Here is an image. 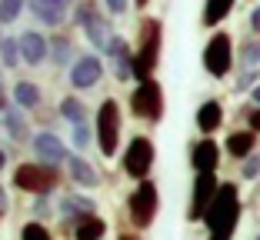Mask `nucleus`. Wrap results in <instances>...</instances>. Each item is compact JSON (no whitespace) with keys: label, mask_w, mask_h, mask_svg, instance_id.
<instances>
[{"label":"nucleus","mask_w":260,"mask_h":240,"mask_svg":"<svg viewBox=\"0 0 260 240\" xmlns=\"http://www.w3.org/2000/svg\"><path fill=\"white\" fill-rule=\"evenodd\" d=\"M17 44H20V60L27 63V67H44V63H50V37L40 30H23L20 37H17Z\"/></svg>","instance_id":"nucleus-17"},{"label":"nucleus","mask_w":260,"mask_h":240,"mask_svg":"<svg viewBox=\"0 0 260 240\" xmlns=\"http://www.w3.org/2000/svg\"><path fill=\"white\" fill-rule=\"evenodd\" d=\"M0 63H4V70H17L20 67V44H17V37H4L0 40Z\"/></svg>","instance_id":"nucleus-30"},{"label":"nucleus","mask_w":260,"mask_h":240,"mask_svg":"<svg viewBox=\"0 0 260 240\" xmlns=\"http://www.w3.org/2000/svg\"><path fill=\"white\" fill-rule=\"evenodd\" d=\"M160 54H164V23H160V17H140L137 44H134V84L157 77Z\"/></svg>","instance_id":"nucleus-2"},{"label":"nucleus","mask_w":260,"mask_h":240,"mask_svg":"<svg viewBox=\"0 0 260 240\" xmlns=\"http://www.w3.org/2000/svg\"><path fill=\"white\" fill-rule=\"evenodd\" d=\"M257 147H260V133H253L250 127H234L223 137V154L237 163H244L250 154H257Z\"/></svg>","instance_id":"nucleus-18"},{"label":"nucleus","mask_w":260,"mask_h":240,"mask_svg":"<svg viewBox=\"0 0 260 240\" xmlns=\"http://www.w3.org/2000/svg\"><path fill=\"white\" fill-rule=\"evenodd\" d=\"M240 180H247V184L260 180V150H257V154H250L244 163H240Z\"/></svg>","instance_id":"nucleus-34"},{"label":"nucleus","mask_w":260,"mask_h":240,"mask_svg":"<svg viewBox=\"0 0 260 240\" xmlns=\"http://www.w3.org/2000/svg\"><path fill=\"white\" fill-rule=\"evenodd\" d=\"M104 74H107V67H104V57H100V54H80L74 60V67L67 70L70 90H74V93L93 90V87H100Z\"/></svg>","instance_id":"nucleus-13"},{"label":"nucleus","mask_w":260,"mask_h":240,"mask_svg":"<svg viewBox=\"0 0 260 240\" xmlns=\"http://www.w3.org/2000/svg\"><path fill=\"white\" fill-rule=\"evenodd\" d=\"M237 63H240V70H260V37H250L240 44Z\"/></svg>","instance_id":"nucleus-28"},{"label":"nucleus","mask_w":260,"mask_h":240,"mask_svg":"<svg viewBox=\"0 0 260 240\" xmlns=\"http://www.w3.org/2000/svg\"><path fill=\"white\" fill-rule=\"evenodd\" d=\"M23 10H27V0H0V20H4V27L17 23V17Z\"/></svg>","instance_id":"nucleus-32"},{"label":"nucleus","mask_w":260,"mask_h":240,"mask_svg":"<svg viewBox=\"0 0 260 240\" xmlns=\"http://www.w3.org/2000/svg\"><path fill=\"white\" fill-rule=\"evenodd\" d=\"M14 104V97H10V87H7V70H4V63H0V114Z\"/></svg>","instance_id":"nucleus-35"},{"label":"nucleus","mask_w":260,"mask_h":240,"mask_svg":"<svg viewBox=\"0 0 260 240\" xmlns=\"http://www.w3.org/2000/svg\"><path fill=\"white\" fill-rule=\"evenodd\" d=\"M7 160H10V157H7V147H4V144H0V174L7 170Z\"/></svg>","instance_id":"nucleus-40"},{"label":"nucleus","mask_w":260,"mask_h":240,"mask_svg":"<svg viewBox=\"0 0 260 240\" xmlns=\"http://www.w3.org/2000/svg\"><path fill=\"white\" fill-rule=\"evenodd\" d=\"M30 154H34V160H40V163H54V167H67V160H70V144H63L60 140V133H54L50 127H44V130H34V137H30Z\"/></svg>","instance_id":"nucleus-12"},{"label":"nucleus","mask_w":260,"mask_h":240,"mask_svg":"<svg viewBox=\"0 0 260 240\" xmlns=\"http://www.w3.org/2000/svg\"><path fill=\"white\" fill-rule=\"evenodd\" d=\"M0 130H4V127H0Z\"/></svg>","instance_id":"nucleus-46"},{"label":"nucleus","mask_w":260,"mask_h":240,"mask_svg":"<svg viewBox=\"0 0 260 240\" xmlns=\"http://www.w3.org/2000/svg\"><path fill=\"white\" fill-rule=\"evenodd\" d=\"M223 120H227V110H223V104L217 97H207L197 107V114H193V127H197L200 137H214L223 127Z\"/></svg>","instance_id":"nucleus-21"},{"label":"nucleus","mask_w":260,"mask_h":240,"mask_svg":"<svg viewBox=\"0 0 260 240\" xmlns=\"http://www.w3.org/2000/svg\"><path fill=\"white\" fill-rule=\"evenodd\" d=\"M0 220H4V217H0Z\"/></svg>","instance_id":"nucleus-47"},{"label":"nucleus","mask_w":260,"mask_h":240,"mask_svg":"<svg viewBox=\"0 0 260 240\" xmlns=\"http://www.w3.org/2000/svg\"><path fill=\"white\" fill-rule=\"evenodd\" d=\"M234 7H237V0H204L200 27H207V30H220V23L234 14Z\"/></svg>","instance_id":"nucleus-25"},{"label":"nucleus","mask_w":260,"mask_h":240,"mask_svg":"<svg viewBox=\"0 0 260 240\" xmlns=\"http://www.w3.org/2000/svg\"><path fill=\"white\" fill-rule=\"evenodd\" d=\"M187 160L193 174H217L223 163V144H217L214 137H197L187 147Z\"/></svg>","instance_id":"nucleus-14"},{"label":"nucleus","mask_w":260,"mask_h":240,"mask_svg":"<svg viewBox=\"0 0 260 240\" xmlns=\"http://www.w3.org/2000/svg\"><path fill=\"white\" fill-rule=\"evenodd\" d=\"M74 7H77V0H27V10L34 14V20L44 23V27H54V30H60L67 23Z\"/></svg>","instance_id":"nucleus-16"},{"label":"nucleus","mask_w":260,"mask_h":240,"mask_svg":"<svg viewBox=\"0 0 260 240\" xmlns=\"http://www.w3.org/2000/svg\"><path fill=\"white\" fill-rule=\"evenodd\" d=\"M153 163H157V144H153L147 133H134V137L127 140L123 154H120V170H123V177H130L134 184L150 180Z\"/></svg>","instance_id":"nucleus-8"},{"label":"nucleus","mask_w":260,"mask_h":240,"mask_svg":"<svg viewBox=\"0 0 260 240\" xmlns=\"http://www.w3.org/2000/svg\"><path fill=\"white\" fill-rule=\"evenodd\" d=\"M97 210H100V203L87 190H63V194H57V220H60L63 233H70L80 220L97 214Z\"/></svg>","instance_id":"nucleus-10"},{"label":"nucleus","mask_w":260,"mask_h":240,"mask_svg":"<svg viewBox=\"0 0 260 240\" xmlns=\"http://www.w3.org/2000/svg\"><path fill=\"white\" fill-rule=\"evenodd\" d=\"M107 230H110L107 220L100 217V214H90V217H84L74 230H70V237H74V240H104Z\"/></svg>","instance_id":"nucleus-26"},{"label":"nucleus","mask_w":260,"mask_h":240,"mask_svg":"<svg viewBox=\"0 0 260 240\" xmlns=\"http://www.w3.org/2000/svg\"><path fill=\"white\" fill-rule=\"evenodd\" d=\"M50 217H57V197H34L30 200V220H40V224H47Z\"/></svg>","instance_id":"nucleus-29"},{"label":"nucleus","mask_w":260,"mask_h":240,"mask_svg":"<svg viewBox=\"0 0 260 240\" xmlns=\"http://www.w3.org/2000/svg\"><path fill=\"white\" fill-rule=\"evenodd\" d=\"M0 40H4V20H0Z\"/></svg>","instance_id":"nucleus-44"},{"label":"nucleus","mask_w":260,"mask_h":240,"mask_svg":"<svg viewBox=\"0 0 260 240\" xmlns=\"http://www.w3.org/2000/svg\"><path fill=\"white\" fill-rule=\"evenodd\" d=\"M130 117L134 120H144V124L157 127L164 120V114H167V100H164V87L157 77L150 80H140V84H134V90H130Z\"/></svg>","instance_id":"nucleus-7"},{"label":"nucleus","mask_w":260,"mask_h":240,"mask_svg":"<svg viewBox=\"0 0 260 240\" xmlns=\"http://www.w3.org/2000/svg\"><path fill=\"white\" fill-rule=\"evenodd\" d=\"M104 54H107L110 74H114L117 84H134V44H130L123 33H117V37L110 40Z\"/></svg>","instance_id":"nucleus-15"},{"label":"nucleus","mask_w":260,"mask_h":240,"mask_svg":"<svg viewBox=\"0 0 260 240\" xmlns=\"http://www.w3.org/2000/svg\"><path fill=\"white\" fill-rule=\"evenodd\" d=\"M253 240H260V233H253Z\"/></svg>","instance_id":"nucleus-45"},{"label":"nucleus","mask_w":260,"mask_h":240,"mask_svg":"<svg viewBox=\"0 0 260 240\" xmlns=\"http://www.w3.org/2000/svg\"><path fill=\"white\" fill-rule=\"evenodd\" d=\"M130 4H134V0H104V10H107L110 17H123L130 10Z\"/></svg>","instance_id":"nucleus-36"},{"label":"nucleus","mask_w":260,"mask_h":240,"mask_svg":"<svg viewBox=\"0 0 260 240\" xmlns=\"http://www.w3.org/2000/svg\"><path fill=\"white\" fill-rule=\"evenodd\" d=\"M240 217H244V200H240V184L234 180H223L220 190H217L214 203L204 217V230L207 240H234L237 237Z\"/></svg>","instance_id":"nucleus-1"},{"label":"nucleus","mask_w":260,"mask_h":240,"mask_svg":"<svg viewBox=\"0 0 260 240\" xmlns=\"http://www.w3.org/2000/svg\"><path fill=\"white\" fill-rule=\"evenodd\" d=\"M10 97H14V104L20 110H27V114H37L40 107H44V90H40L37 80H14V87H10Z\"/></svg>","instance_id":"nucleus-22"},{"label":"nucleus","mask_w":260,"mask_h":240,"mask_svg":"<svg viewBox=\"0 0 260 240\" xmlns=\"http://www.w3.org/2000/svg\"><path fill=\"white\" fill-rule=\"evenodd\" d=\"M117 240H140V233L137 230H123V233H117Z\"/></svg>","instance_id":"nucleus-41"},{"label":"nucleus","mask_w":260,"mask_h":240,"mask_svg":"<svg viewBox=\"0 0 260 240\" xmlns=\"http://www.w3.org/2000/svg\"><path fill=\"white\" fill-rule=\"evenodd\" d=\"M97 144V130H93V124H80V127H70V150L74 154H84Z\"/></svg>","instance_id":"nucleus-27"},{"label":"nucleus","mask_w":260,"mask_h":240,"mask_svg":"<svg viewBox=\"0 0 260 240\" xmlns=\"http://www.w3.org/2000/svg\"><path fill=\"white\" fill-rule=\"evenodd\" d=\"M0 127H4V133H7L10 144H30V137H34L30 114H27V110H20L17 104H10V107L0 114Z\"/></svg>","instance_id":"nucleus-20"},{"label":"nucleus","mask_w":260,"mask_h":240,"mask_svg":"<svg viewBox=\"0 0 260 240\" xmlns=\"http://www.w3.org/2000/svg\"><path fill=\"white\" fill-rule=\"evenodd\" d=\"M93 130H97V150L104 160H114L120 154V137H123V110L117 97H104L93 117Z\"/></svg>","instance_id":"nucleus-5"},{"label":"nucleus","mask_w":260,"mask_h":240,"mask_svg":"<svg viewBox=\"0 0 260 240\" xmlns=\"http://www.w3.org/2000/svg\"><path fill=\"white\" fill-rule=\"evenodd\" d=\"M54 114L60 117L63 124H70V127L90 124V107L80 100V93H67V97H60V104H57Z\"/></svg>","instance_id":"nucleus-23"},{"label":"nucleus","mask_w":260,"mask_h":240,"mask_svg":"<svg viewBox=\"0 0 260 240\" xmlns=\"http://www.w3.org/2000/svg\"><path fill=\"white\" fill-rule=\"evenodd\" d=\"M220 184L223 180L217 174H193L190 200H187V224H204V217H207V210H210V203H214Z\"/></svg>","instance_id":"nucleus-11"},{"label":"nucleus","mask_w":260,"mask_h":240,"mask_svg":"<svg viewBox=\"0 0 260 240\" xmlns=\"http://www.w3.org/2000/svg\"><path fill=\"white\" fill-rule=\"evenodd\" d=\"M20 240H54V230L47 224H40V220H27L20 227Z\"/></svg>","instance_id":"nucleus-31"},{"label":"nucleus","mask_w":260,"mask_h":240,"mask_svg":"<svg viewBox=\"0 0 260 240\" xmlns=\"http://www.w3.org/2000/svg\"><path fill=\"white\" fill-rule=\"evenodd\" d=\"M10 214V194H7V187L0 184V217H7Z\"/></svg>","instance_id":"nucleus-39"},{"label":"nucleus","mask_w":260,"mask_h":240,"mask_svg":"<svg viewBox=\"0 0 260 240\" xmlns=\"http://www.w3.org/2000/svg\"><path fill=\"white\" fill-rule=\"evenodd\" d=\"M247 27H250V33H253V37H260V4H253V7H250Z\"/></svg>","instance_id":"nucleus-38"},{"label":"nucleus","mask_w":260,"mask_h":240,"mask_svg":"<svg viewBox=\"0 0 260 240\" xmlns=\"http://www.w3.org/2000/svg\"><path fill=\"white\" fill-rule=\"evenodd\" d=\"M127 220H130V230H150L153 224H157V214H160V187H157V180H140V184H134V190L127 194Z\"/></svg>","instance_id":"nucleus-6"},{"label":"nucleus","mask_w":260,"mask_h":240,"mask_svg":"<svg viewBox=\"0 0 260 240\" xmlns=\"http://www.w3.org/2000/svg\"><path fill=\"white\" fill-rule=\"evenodd\" d=\"M244 120H247V127H250L253 133H260V107H244Z\"/></svg>","instance_id":"nucleus-37"},{"label":"nucleus","mask_w":260,"mask_h":240,"mask_svg":"<svg viewBox=\"0 0 260 240\" xmlns=\"http://www.w3.org/2000/svg\"><path fill=\"white\" fill-rule=\"evenodd\" d=\"M260 84V70H240L237 80H234V93H250Z\"/></svg>","instance_id":"nucleus-33"},{"label":"nucleus","mask_w":260,"mask_h":240,"mask_svg":"<svg viewBox=\"0 0 260 240\" xmlns=\"http://www.w3.org/2000/svg\"><path fill=\"white\" fill-rule=\"evenodd\" d=\"M67 177H70V184L77 187V190H97L100 187V170H97V163L93 160H87L84 154H70V160H67Z\"/></svg>","instance_id":"nucleus-19"},{"label":"nucleus","mask_w":260,"mask_h":240,"mask_svg":"<svg viewBox=\"0 0 260 240\" xmlns=\"http://www.w3.org/2000/svg\"><path fill=\"white\" fill-rule=\"evenodd\" d=\"M250 104H253V107H260V84L250 90Z\"/></svg>","instance_id":"nucleus-42"},{"label":"nucleus","mask_w":260,"mask_h":240,"mask_svg":"<svg viewBox=\"0 0 260 240\" xmlns=\"http://www.w3.org/2000/svg\"><path fill=\"white\" fill-rule=\"evenodd\" d=\"M70 20H74V27L87 37V44L93 47V50H107V44L117 37L114 30V17L104 10V4L100 0H77L74 14H70Z\"/></svg>","instance_id":"nucleus-3"},{"label":"nucleus","mask_w":260,"mask_h":240,"mask_svg":"<svg viewBox=\"0 0 260 240\" xmlns=\"http://www.w3.org/2000/svg\"><path fill=\"white\" fill-rule=\"evenodd\" d=\"M147 4H150V0H134V7H140V10H144Z\"/></svg>","instance_id":"nucleus-43"},{"label":"nucleus","mask_w":260,"mask_h":240,"mask_svg":"<svg viewBox=\"0 0 260 240\" xmlns=\"http://www.w3.org/2000/svg\"><path fill=\"white\" fill-rule=\"evenodd\" d=\"M63 167H54V163H40V160H20L10 174V184L20 190V194H30V197H57L60 190V180H63Z\"/></svg>","instance_id":"nucleus-4"},{"label":"nucleus","mask_w":260,"mask_h":240,"mask_svg":"<svg viewBox=\"0 0 260 240\" xmlns=\"http://www.w3.org/2000/svg\"><path fill=\"white\" fill-rule=\"evenodd\" d=\"M200 63L214 80L230 77V70L237 63V54H234V37L227 30H214L204 44V54H200Z\"/></svg>","instance_id":"nucleus-9"},{"label":"nucleus","mask_w":260,"mask_h":240,"mask_svg":"<svg viewBox=\"0 0 260 240\" xmlns=\"http://www.w3.org/2000/svg\"><path fill=\"white\" fill-rule=\"evenodd\" d=\"M77 57H80V54L74 50L70 33H63V30H54V33H50V63H54L57 70H70Z\"/></svg>","instance_id":"nucleus-24"}]
</instances>
